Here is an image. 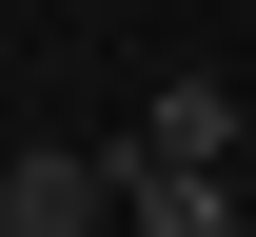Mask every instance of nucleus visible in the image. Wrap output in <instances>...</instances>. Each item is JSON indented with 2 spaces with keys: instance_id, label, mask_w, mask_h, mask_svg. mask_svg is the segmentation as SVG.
Returning <instances> with one entry per match:
<instances>
[{
  "instance_id": "1",
  "label": "nucleus",
  "mask_w": 256,
  "mask_h": 237,
  "mask_svg": "<svg viewBox=\"0 0 256 237\" xmlns=\"http://www.w3.org/2000/svg\"><path fill=\"white\" fill-rule=\"evenodd\" d=\"M98 198H118V158H79V138H20L0 158V237H98Z\"/></svg>"
},
{
  "instance_id": "2",
  "label": "nucleus",
  "mask_w": 256,
  "mask_h": 237,
  "mask_svg": "<svg viewBox=\"0 0 256 237\" xmlns=\"http://www.w3.org/2000/svg\"><path fill=\"white\" fill-rule=\"evenodd\" d=\"M236 138H256V119H236V79H158V99H138V158H197V178H217Z\"/></svg>"
},
{
  "instance_id": "3",
  "label": "nucleus",
  "mask_w": 256,
  "mask_h": 237,
  "mask_svg": "<svg viewBox=\"0 0 256 237\" xmlns=\"http://www.w3.org/2000/svg\"><path fill=\"white\" fill-rule=\"evenodd\" d=\"M118 217H138V237H236V198H217L197 158H118Z\"/></svg>"
}]
</instances>
